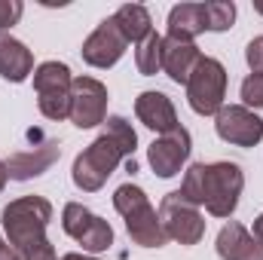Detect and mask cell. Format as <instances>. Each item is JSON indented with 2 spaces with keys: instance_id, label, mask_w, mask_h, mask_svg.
Returning a JSON list of instances; mask_svg holds the SVG:
<instances>
[{
  "instance_id": "obj_12",
  "label": "cell",
  "mask_w": 263,
  "mask_h": 260,
  "mask_svg": "<svg viewBox=\"0 0 263 260\" xmlns=\"http://www.w3.org/2000/svg\"><path fill=\"white\" fill-rule=\"evenodd\" d=\"M126 46H129V40L123 37V31L117 28V22H114V15L110 18H104L89 37H86V43H83V62L92 67H114L120 59H123V52H126Z\"/></svg>"
},
{
  "instance_id": "obj_17",
  "label": "cell",
  "mask_w": 263,
  "mask_h": 260,
  "mask_svg": "<svg viewBox=\"0 0 263 260\" xmlns=\"http://www.w3.org/2000/svg\"><path fill=\"white\" fill-rule=\"evenodd\" d=\"M34 73V55L31 49L15 40L12 34H0V77L9 83H22Z\"/></svg>"
},
{
  "instance_id": "obj_18",
  "label": "cell",
  "mask_w": 263,
  "mask_h": 260,
  "mask_svg": "<svg viewBox=\"0 0 263 260\" xmlns=\"http://www.w3.org/2000/svg\"><path fill=\"white\" fill-rule=\"evenodd\" d=\"M205 28V6L202 3H178L168 12V37L172 40H187L193 43Z\"/></svg>"
},
{
  "instance_id": "obj_16",
  "label": "cell",
  "mask_w": 263,
  "mask_h": 260,
  "mask_svg": "<svg viewBox=\"0 0 263 260\" xmlns=\"http://www.w3.org/2000/svg\"><path fill=\"white\" fill-rule=\"evenodd\" d=\"M217 254L223 260H263V245L236 220L217 233Z\"/></svg>"
},
{
  "instance_id": "obj_10",
  "label": "cell",
  "mask_w": 263,
  "mask_h": 260,
  "mask_svg": "<svg viewBox=\"0 0 263 260\" xmlns=\"http://www.w3.org/2000/svg\"><path fill=\"white\" fill-rule=\"evenodd\" d=\"M214 129L220 141L236 147H257L263 141V120L245 104H223L214 117Z\"/></svg>"
},
{
  "instance_id": "obj_21",
  "label": "cell",
  "mask_w": 263,
  "mask_h": 260,
  "mask_svg": "<svg viewBox=\"0 0 263 260\" xmlns=\"http://www.w3.org/2000/svg\"><path fill=\"white\" fill-rule=\"evenodd\" d=\"M205 6V28L208 31H230L236 22V3L230 0H211Z\"/></svg>"
},
{
  "instance_id": "obj_23",
  "label": "cell",
  "mask_w": 263,
  "mask_h": 260,
  "mask_svg": "<svg viewBox=\"0 0 263 260\" xmlns=\"http://www.w3.org/2000/svg\"><path fill=\"white\" fill-rule=\"evenodd\" d=\"M22 12H25V3L22 0H0V34L6 28H12L22 18Z\"/></svg>"
},
{
  "instance_id": "obj_7",
  "label": "cell",
  "mask_w": 263,
  "mask_h": 260,
  "mask_svg": "<svg viewBox=\"0 0 263 260\" xmlns=\"http://www.w3.org/2000/svg\"><path fill=\"white\" fill-rule=\"evenodd\" d=\"M159 224L165 230L168 239L181 242V245H196L205 236V217L190 199H184L181 190L165 193L159 202Z\"/></svg>"
},
{
  "instance_id": "obj_14",
  "label": "cell",
  "mask_w": 263,
  "mask_h": 260,
  "mask_svg": "<svg viewBox=\"0 0 263 260\" xmlns=\"http://www.w3.org/2000/svg\"><path fill=\"white\" fill-rule=\"evenodd\" d=\"M135 117L150 132H159V135H168V132H175L181 126L172 98L165 92H153V89L150 92H141L135 98Z\"/></svg>"
},
{
  "instance_id": "obj_5",
  "label": "cell",
  "mask_w": 263,
  "mask_h": 260,
  "mask_svg": "<svg viewBox=\"0 0 263 260\" xmlns=\"http://www.w3.org/2000/svg\"><path fill=\"white\" fill-rule=\"evenodd\" d=\"M70 67L65 62H43L34 70V89L37 104L46 120H67L70 117Z\"/></svg>"
},
{
  "instance_id": "obj_8",
  "label": "cell",
  "mask_w": 263,
  "mask_h": 260,
  "mask_svg": "<svg viewBox=\"0 0 263 260\" xmlns=\"http://www.w3.org/2000/svg\"><path fill=\"white\" fill-rule=\"evenodd\" d=\"M62 230L73 242L83 245V251L89 254H98V251H107L114 245V230L107 220H101L98 214H92L86 205L80 202H67L65 211H62Z\"/></svg>"
},
{
  "instance_id": "obj_27",
  "label": "cell",
  "mask_w": 263,
  "mask_h": 260,
  "mask_svg": "<svg viewBox=\"0 0 263 260\" xmlns=\"http://www.w3.org/2000/svg\"><path fill=\"white\" fill-rule=\"evenodd\" d=\"M6 181H9V175H6V162L0 159V193H3V187H6Z\"/></svg>"
},
{
  "instance_id": "obj_6",
  "label": "cell",
  "mask_w": 263,
  "mask_h": 260,
  "mask_svg": "<svg viewBox=\"0 0 263 260\" xmlns=\"http://www.w3.org/2000/svg\"><path fill=\"white\" fill-rule=\"evenodd\" d=\"M227 95V67L211 55H202V62L187 80V101L199 117H217Z\"/></svg>"
},
{
  "instance_id": "obj_26",
  "label": "cell",
  "mask_w": 263,
  "mask_h": 260,
  "mask_svg": "<svg viewBox=\"0 0 263 260\" xmlns=\"http://www.w3.org/2000/svg\"><path fill=\"white\" fill-rule=\"evenodd\" d=\"M251 236H254V239H257V242L263 245V214L257 217V220H254V233H251Z\"/></svg>"
},
{
  "instance_id": "obj_19",
  "label": "cell",
  "mask_w": 263,
  "mask_h": 260,
  "mask_svg": "<svg viewBox=\"0 0 263 260\" xmlns=\"http://www.w3.org/2000/svg\"><path fill=\"white\" fill-rule=\"evenodd\" d=\"M114 22H117V28L123 31V37H126L129 43H135V46H138L144 37L153 34L150 12H147L141 3H123V6L114 12Z\"/></svg>"
},
{
  "instance_id": "obj_28",
  "label": "cell",
  "mask_w": 263,
  "mask_h": 260,
  "mask_svg": "<svg viewBox=\"0 0 263 260\" xmlns=\"http://www.w3.org/2000/svg\"><path fill=\"white\" fill-rule=\"evenodd\" d=\"M62 260H98V257H92V254H77V251H73V254H65Z\"/></svg>"
},
{
  "instance_id": "obj_3",
  "label": "cell",
  "mask_w": 263,
  "mask_h": 260,
  "mask_svg": "<svg viewBox=\"0 0 263 260\" xmlns=\"http://www.w3.org/2000/svg\"><path fill=\"white\" fill-rule=\"evenodd\" d=\"M245 175L236 162H196L184 172L181 193L214 217H230L239 205Z\"/></svg>"
},
{
  "instance_id": "obj_20",
  "label": "cell",
  "mask_w": 263,
  "mask_h": 260,
  "mask_svg": "<svg viewBox=\"0 0 263 260\" xmlns=\"http://www.w3.org/2000/svg\"><path fill=\"white\" fill-rule=\"evenodd\" d=\"M162 46H165V37H159L156 31L150 37H144L135 49V65L144 77H156L162 70Z\"/></svg>"
},
{
  "instance_id": "obj_9",
  "label": "cell",
  "mask_w": 263,
  "mask_h": 260,
  "mask_svg": "<svg viewBox=\"0 0 263 260\" xmlns=\"http://www.w3.org/2000/svg\"><path fill=\"white\" fill-rule=\"evenodd\" d=\"M77 129H95L107 120V86L95 77H73L70 86V117Z\"/></svg>"
},
{
  "instance_id": "obj_22",
  "label": "cell",
  "mask_w": 263,
  "mask_h": 260,
  "mask_svg": "<svg viewBox=\"0 0 263 260\" xmlns=\"http://www.w3.org/2000/svg\"><path fill=\"white\" fill-rule=\"evenodd\" d=\"M242 101H245V107L251 110V107H263V73H248L245 80H242Z\"/></svg>"
},
{
  "instance_id": "obj_15",
  "label": "cell",
  "mask_w": 263,
  "mask_h": 260,
  "mask_svg": "<svg viewBox=\"0 0 263 260\" xmlns=\"http://www.w3.org/2000/svg\"><path fill=\"white\" fill-rule=\"evenodd\" d=\"M199 62H202V52H199L196 43L165 37V46H162V70L172 77V83L187 86V80L196 70Z\"/></svg>"
},
{
  "instance_id": "obj_4",
  "label": "cell",
  "mask_w": 263,
  "mask_h": 260,
  "mask_svg": "<svg viewBox=\"0 0 263 260\" xmlns=\"http://www.w3.org/2000/svg\"><path fill=\"white\" fill-rule=\"evenodd\" d=\"M114 208L123 214L126 220V230H129L132 242L141 245V248H162L168 242L162 224H159V214L153 211L147 193L138 187V184H123L117 187L114 193Z\"/></svg>"
},
{
  "instance_id": "obj_24",
  "label": "cell",
  "mask_w": 263,
  "mask_h": 260,
  "mask_svg": "<svg viewBox=\"0 0 263 260\" xmlns=\"http://www.w3.org/2000/svg\"><path fill=\"white\" fill-rule=\"evenodd\" d=\"M245 62L251 67V73H263V37H254L245 46Z\"/></svg>"
},
{
  "instance_id": "obj_11",
  "label": "cell",
  "mask_w": 263,
  "mask_h": 260,
  "mask_svg": "<svg viewBox=\"0 0 263 260\" xmlns=\"http://www.w3.org/2000/svg\"><path fill=\"white\" fill-rule=\"evenodd\" d=\"M190 150H193V138L184 126H178L168 135H159L150 147H147V162L150 169L159 175V178H175L184 162L190 159Z\"/></svg>"
},
{
  "instance_id": "obj_25",
  "label": "cell",
  "mask_w": 263,
  "mask_h": 260,
  "mask_svg": "<svg viewBox=\"0 0 263 260\" xmlns=\"http://www.w3.org/2000/svg\"><path fill=\"white\" fill-rule=\"evenodd\" d=\"M0 260H22V257H18V251H15L3 236H0Z\"/></svg>"
},
{
  "instance_id": "obj_29",
  "label": "cell",
  "mask_w": 263,
  "mask_h": 260,
  "mask_svg": "<svg viewBox=\"0 0 263 260\" xmlns=\"http://www.w3.org/2000/svg\"><path fill=\"white\" fill-rule=\"evenodd\" d=\"M254 9H257V12H260V15H263V3H257V6H254Z\"/></svg>"
},
{
  "instance_id": "obj_13",
  "label": "cell",
  "mask_w": 263,
  "mask_h": 260,
  "mask_svg": "<svg viewBox=\"0 0 263 260\" xmlns=\"http://www.w3.org/2000/svg\"><path fill=\"white\" fill-rule=\"evenodd\" d=\"M59 156H62V144L52 141V138H46L43 144H37V147H31V150L12 153V156L6 159V175H9V181H31V178H37V175L49 172V169L59 162Z\"/></svg>"
},
{
  "instance_id": "obj_1",
  "label": "cell",
  "mask_w": 263,
  "mask_h": 260,
  "mask_svg": "<svg viewBox=\"0 0 263 260\" xmlns=\"http://www.w3.org/2000/svg\"><path fill=\"white\" fill-rule=\"evenodd\" d=\"M138 147V135L132 129V123H126L123 117H107L104 120V132L73 159L70 178L77 184V190L83 193H95L107 184V178L117 172V165L123 159H132Z\"/></svg>"
},
{
  "instance_id": "obj_2",
  "label": "cell",
  "mask_w": 263,
  "mask_h": 260,
  "mask_svg": "<svg viewBox=\"0 0 263 260\" xmlns=\"http://www.w3.org/2000/svg\"><path fill=\"white\" fill-rule=\"evenodd\" d=\"M3 233L6 242L18 251L22 260H59L52 242L46 239V227L52 220V205L43 196H22L12 199L3 214Z\"/></svg>"
}]
</instances>
